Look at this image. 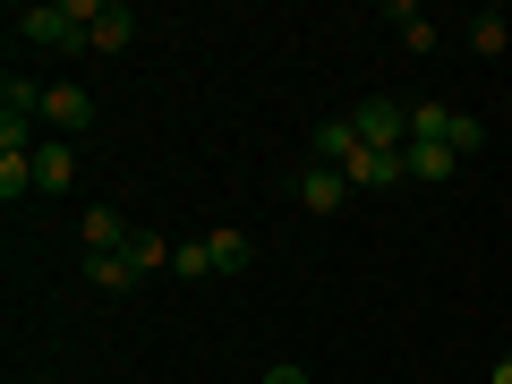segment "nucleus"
<instances>
[{
	"instance_id": "obj_21",
	"label": "nucleus",
	"mask_w": 512,
	"mask_h": 384,
	"mask_svg": "<svg viewBox=\"0 0 512 384\" xmlns=\"http://www.w3.org/2000/svg\"><path fill=\"white\" fill-rule=\"evenodd\" d=\"M495 384H512V359H495Z\"/></svg>"
},
{
	"instance_id": "obj_18",
	"label": "nucleus",
	"mask_w": 512,
	"mask_h": 384,
	"mask_svg": "<svg viewBox=\"0 0 512 384\" xmlns=\"http://www.w3.org/2000/svg\"><path fill=\"white\" fill-rule=\"evenodd\" d=\"M171 274H188V282H205V274H214V256H205V239H180V248H171Z\"/></svg>"
},
{
	"instance_id": "obj_19",
	"label": "nucleus",
	"mask_w": 512,
	"mask_h": 384,
	"mask_svg": "<svg viewBox=\"0 0 512 384\" xmlns=\"http://www.w3.org/2000/svg\"><path fill=\"white\" fill-rule=\"evenodd\" d=\"M478 146H487V128H478V120H470V111H461V120H453V154H461V163H470V154H478Z\"/></svg>"
},
{
	"instance_id": "obj_10",
	"label": "nucleus",
	"mask_w": 512,
	"mask_h": 384,
	"mask_svg": "<svg viewBox=\"0 0 512 384\" xmlns=\"http://www.w3.org/2000/svg\"><path fill=\"white\" fill-rule=\"evenodd\" d=\"M342 180H350V188H402V180H410V163H402V154H376V146H367L359 163L342 171Z\"/></svg>"
},
{
	"instance_id": "obj_20",
	"label": "nucleus",
	"mask_w": 512,
	"mask_h": 384,
	"mask_svg": "<svg viewBox=\"0 0 512 384\" xmlns=\"http://www.w3.org/2000/svg\"><path fill=\"white\" fill-rule=\"evenodd\" d=\"M265 384H316L308 367H265Z\"/></svg>"
},
{
	"instance_id": "obj_4",
	"label": "nucleus",
	"mask_w": 512,
	"mask_h": 384,
	"mask_svg": "<svg viewBox=\"0 0 512 384\" xmlns=\"http://www.w3.org/2000/svg\"><path fill=\"white\" fill-rule=\"evenodd\" d=\"M128 43H137V9L128 0H103L94 26H86V52H128Z\"/></svg>"
},
{
	"instance_id": "obj_8",
	"label": "nucleus",
	"mask_w": 512,
	"mask_h": 384,
	"mask_svg": "<svg viewBox=\"0 0 512 384\" xmlns=\"http://www.w3.org/2000/svg\"><path fill=\"white\" fill-rule=\"evenodd\" d=\"M402 163H410V180L444 188V180H453V171H461V154H453V146H436V137H410V154H402Z\"/></svg>"
},
{
	"instance_id": "obj_15",
	"label": "nucleus",
	"mask_w": 512,
	"mask_h": 384,
	"mask_svg": "<svg viewBox=\"0 0 512 384\" xmlns=\"http://www.w3.org/2000/svg\"><path fill=\"white\" fill-rule=\"evenodd\" d=\"M504 43H512L504 9H478V18H470V52H478V60H495V52H504Z\"/></svg>"
},
{
	"instance_id": "obj_17",
	"label": "nucleus",
	"mask_w": 512,
	"mask_h": 384,
	"mask_svg": "<svg viewBox=\"0 0 512 384\" xmlns=\"http://www.w3.org/2000/svg\"><path fill=\"white\" fill-rule=\"evenodd\" d=\"M26 188H35V154H0V197L18 205Z\"/></svg>"
},
{
	"instance_id": "obj_6",
	"label": "nucleus",
	"mask_w": 512,
	"mask_h": 384,
	"mask_svg": "<svg viewBox=\"0 0 512 384\" xmlns=\"http://www.w3.org/2000/svg\"><path fill=\"white\" fill-rule=\"evenodd\" d=\"M69 180H77V146H69V137H43V146H35V188L60 197Z\"/></svg>"
},
{
	"instance_id": "obj_16",
	"label": "nucleus",
	"mask_w": 512,
	"mask_h": 384,
	"mask_svg": "<svg viewBox=\"0 0 512 384\" xmlns=\"http://www.w3.org/2000/svg\"><path fill=\"white\" fill-rule=\"evenodd\" d=\"M128 265H137V282H146V274H163V265H171V239H154V231H137V239H128Z\"/></svg>"
},
{
	"instance_id": "obj_12",
	"label": "nucleus",
	"mask_w": 512,
	"mask_h": 384,
	"mask_svg": "<svg viewBox=\"0 0 512 384\" xmlns=\"http://www.w3.org/2000/svg\"><path fill=\"white\" fill-rule=\"evenodd\" d=\"M384 18L402 26V52H436V18H427V9H410V0H393Z\"/></svg>"
},
{
	"instance_id": "obj_7",
	"label": "nucleus",
	"mask_w": 512,
	"mask_h": 384,
	"mask_svg": "<svg viewBox=\"0 0 512 384\" xmlns=\"http://www.w3.org/2000/svg\"><path fill=\"white\" fill-rule=\"evenodd\" d=\"M128 239H137V231H128L120 205H86V256H120Z\"/></svg>"
},
{
	"instance_id": "obj_9",
	"label": "nucleus",
	"mask_w": 512,
	"mask_h": 384,
	"mask_svg": "<svg viewBox=\"0 0 512 384\" xmlns=\"http://www.w3.org/2000/svg\"><path fill=\"white\" fill-rule=\"evenodd\" d=\"M359 128H350V111H342V120H325V128H316V163H333V171H350V163H359Z\"/></svg>"
},
{
	"instance_id": "obj_11",
	"label": "nucleus",
	"mask_w": 512,
	"mask_h": 384,
	"mask_svg": "<svg viewBox=\"0 0 512 384\" xmlns=\"http://www.w3.org/2000/svg\"><path fill=\"white\" fill-rule=\"evenodd\" d=\"M205 256H214V274H248V265H256V239L248 231H205Z\"/></svg>"
},
{
	"instance_id": "obj_2",
	"label": "nucleus",
	"mask_w": 512,
	"mask_h": 384,
	"mask_svg": "<svg viewBox=\"0 0 512 384\" xmlns=\"http://www.w3.org/2000/svg\"><path fill=\"white\" fill-rule=\"evenodd\" d=\"M350 128H359V146H376V154H410V103H393V94H367V103L350 111Z\"/></svg>"
},
{
	"instance_id": "obj_13",
	"label": "nucleus",
	"mask_w": 512,
	"mask_h": 384,
	"mask_svg": "<svg viewBox=\"0 0 512 384\" xmlns=\"http://www.w3.org/2000/svg\"><path fill=\"white\" fill-rule=\"evenodd\" d=\"M86 282L103 299H120V291H137V265H128V256H86Z\"/></svg>"
},
{
	"instance_id": "obj_5",
	"label": "nucleus",
	"mask_w": 512,
	"mask_h": 384,
	"mask_svg": "<svg viewBox=\"0 0 512 384\" xmlns=\"http://www.w3.org/2000/svg\"><path fill=\"white\" fill-rule=\"evenodd\" d=\"M299 205H308V214H342V205H350V180H342L333 163H308V171H299Z\"/></svg>"
},
{
	"instance_id": "obj_1",
	"label": "nucleus",
	"mask_w": 512,
	"mask_h": 384,
	"mask_svg": "<svg viewBox=\"0 0 512 384\" xmlns=\"http://www.w3.org/2000/svg\"><path fill=\"white\" fill-rule=\"evenodd\" d=\"M94 9H103V0H35V9H18L9 26H18L26 43H43V52H86Z\"/></svg>"
},
{
	"instance_id": "obj_3",
	"label": "nucleus",
	"mask_w": 512,
	"mask_h": 384,
	"mask_svg": "<svg viewBox=\"0 0 512 384\" xmlns=\"http://www.w3.org/2000/svg\"><path fill=\"white\" fill-rule=\"evenodd\" d=\"M43 128H52V137L94 128V94H86V86H43Z\"/></svg>"
},
{
	"instance_id": "obj_14",
	"label": "nucleus",
	"mask_w": 512,
	"mask_h": 384,
	"mask_svg": "<svg viewBox=\"0 0 512 384\" xmlns=\"http://www.w3.org/2000/svg\"><path fill=\"white\" fill-rule=\"evenodd\" d=\"M453 103H410V137H436V146H453Z\"/></svg>"
}]
</instances>
